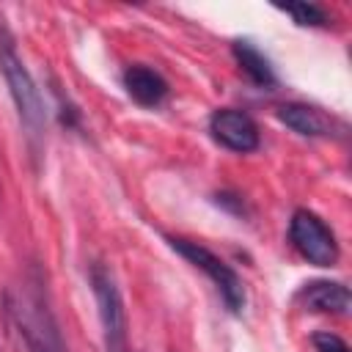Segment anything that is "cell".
<instances>
[{
	"label": "cell",
	"mask_w": 352,
	"mask_h": 352,
	"mask_svg": "<svg viewBox=\"0 0 352 352\" xmlns=\"http://www.w3.org/2000/svg\"><path fill=\"white\" fill-rule=\"evenodd\" d=\"M88 283L96 300L99 327L104 352H132L129 349V319L124 308V294L116 280V272L104 261H94L88 267Z\"/></svg>",
	"instance_id": "obj_3"
},
{
	"label": "cell",
	"mask_w": 352,
	"mask_h": 352,
	"mask_svg": "<svg viewBox=\"0 0 352 352\" xmlns=\"http://www.w3.org/2000/svg\"><path fill=\"white\" fill-rule=\"evenodd\" d=\"M231 52H234V60L239 63V69L248 74V80L258 88H267L272 91L278 85V77H275V69L270 63V58L261 52V47H256V41L250 38H236L231 44Z\"/></svg>",
	"instance_id": "obj_10"
},
{
	"label": "cell",
	"mask_w": 352,
	"mask_h": 352,
	"mask_svg": "<svg viewBox=\"0 0 352 352\" xmlns=\"http://www.w3.org/2000/svg\"><path fill=\"white\" fill-rule=\"evenodd\" d=\"M278 118L280 124H286L292 132L302 135V138H333V135H344L346 124L336 116H330L327 110L308 104V102H286L278 107Z\"/></svg>",
	"instance_id": "obj_7"
},
{
	"label": "cell",
	"mask_w": 352,
	"mask_h": 352,
	"mask_svg": "<svg viewBox=\"0 0 352 352\" xmlns=\"http://www.w3.org/2000/svg\"><path fill=\"white\" fill-rule=\"evenodd\" d=\"M6 305L28 352H69L58 319L38 286L28 294H6Z\"/></svg>",
	"instance_id": "obj_2"
},
{
	"label": "cell",
	"mask_w": 352,
	"mask_h": 352,
	"mask_svg": "<svg viewBox=\"0 0 352 352\" xmlns=\"http://www.w3.org/2000/svg\"><path fill=\"white\" fill-rule=\"evenodd\" d=\"M289 242L314 267H333L338 261V256H341L333 228L311 209H294L292 212Z\"/></svg>",
	"instance_id": "obj_5"
},
{
	"label": "cell",
	"mask_w": 352,
	"mask_h": 352,
	"mask_svg": "<svg viewBox=\"0 0 352 352\" xmlns=\"http://www.w3.org/2000/svg\"><path fill=\"white\" fill-rule=\"evenodd\" d=\"M165 239L187 264H192L195 270H201L209 278V283L217 289L223 305L231 314H242V308L248 302V292H245L239 272L231 264H226L214 250H209L206 245H201L195 239H187V236H165Z\"/></svg>",
	"instance_id": "obj_4"
},
{
	"label": "cell",
	"mask_w": 352,
	"mask_h": 352,
	"mask_svg": "<svg viewBox=\"0 0 352 352\" xmlns=\"http://www.w3.org/2000/svg\"><path fill=\"white\" fill-rule=\"evenodd\" d=\"M209 135L234 154H250L261 146V129L256 118L236 107H217L209 116Z\"/></svg>",
	"instance_id": "obj_6"
},
{
	"label": "cell",
	"mask_w": 352,
	"mask_h": 352,
	"mask_svg": "<svg viewBox=\"0 0 352 352\" xmlns=\"http://www.w3.org/2000/svg\"><path fill=\"white\" fill-rule=\"evenodd\" d=\"M278 11L289 14L297 25H311V28H322L330 22V11L319 3H286V6H278Z\"/></svg>",
	"instance_id": "obj_11"
},
{
	"label": "cell",
	"mask_w": 352,
	"mask_h": 352,
	"mask_svg": "<svg viewBox=\"0 0 352 352\" xmlns=\"http://www.w3.org/2000/svg\"><path fill=\"white\" fill-rule=\"evenodd\" d=\"M121 85L126 88V94L143 104V107H157L165 102L168 96V80L148 63H129L121 72Z\"/></svg>",
	"instance_id": "obj_9"
},
{
	"label": "cell",
	"mask_w": 352,
	"mask_h": 352,
	"mask_svg": "<svg viewBox=\"0 0 352 352\" xmlns=\"http://www.w3.org/2000/svg\"><path fill=\"white\" fill-rule=\"evenodd\" d=\"M0 74L8 85L11 102L16 107L19 124L25 126V135L36 143L47 126V104H44V96L38 91V82L33 80L30 69L19 58L14 36L6 30V25H0Z\"/></svg>",
	"instance_id": "obj_1"
},
{
	"label": "cell",
	"mask_w": 352,
	"mask_h": 352,
	"mask_svg": "<svg viewBox=\"0 0 352 352\" xmlns=\"http://www.w3.org/2000/svg\"><path fill=\"white\" fill-rule=\"evenodd\" d=\"M294 302L311 314L346 316L352 297H349V286L344 280H308L297 289Z\"/></svg>",
	"instance_id": "obj_8"
},
{
	"label": "cell",
	"mask_w": 352,
	"mask_h": 352,
	"mask_svg": "<svg viewBox=\"0 0 352 352\" xmlns=\"http://www.w3.org/2000/svg\"><path fill=\"white\" fill-rule=\"evenodd\" d=\"M311 344H314V352H349V344L330 330H316L311 336Z\"/></svg>",
	"instance_id": "obj_12"
}]
</instances>
